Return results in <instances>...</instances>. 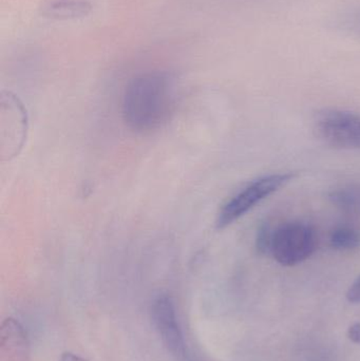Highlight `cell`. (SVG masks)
I'll list each match as a JSON object with an SVG mask.
<instances>
[{"instance_id": "cell-1", "label": "cell", "mask_w": 360, "mask_h": 361, "mask_svg": "<svg viewBox=\"0 0 360 361\" xmlns=\"http://www.w3.org/2000/svg\"><path fill=\"white\" fill-rule=\"evenodd\" d=\"M179 101L180 87L173 74L165 71L139 74L125 88L123 120L135 133H154L173 118Z\"/></svg>"}, {"instance_id": "cell-2", "label": "cell", "mask_w": 360, "mask_h": 361, "mask_svg": "<svg viewBox=\"0 0 360 361\" xmlns=\"http://www.w3.org/2000/svg\"><path fill=\"white\" fill-rule=\"evenodd\" d=\"M317 242L316 233L310 225L285 223L274 231L271 254L279 264L295 267L314 254Z\"/></svg>"}, {"instance_id": "cell-3", "label": "cell", "mask_w": 360, "mask_h": 361, "mask_svg": "<svg viewBox=\"0 0 360 361\" xmlns=\"http://www.w3.org/2000/svg\"><path fill=\"white\" fill-rule=\"evenodd\" d=\"M292 179V173H273L254 180L222 207L217 219L218 228L230 226Z\"/></svg>"}, {"instance_id": "cell-4", "label": "cell", "mask_w": 360, "mask_h": 361, "mask_svg": "<svg viewBox=\"0 0 360 361\" xmlns=\"http://www.w3.org/2000/svg\"><path fill=\"white\" fill-rule=\"evenodd\" d=\"M315 130L332 147L360 150L359 114L347 110H323L317 114Z\"/></svg>"}, {"instance_id": "cell-5", "label": "cell", "mask_w": 360, "mask_h": 361, "mask_svg": "<svg viewBox=\"0 0 360 361\" xmlns=\"http://www.w3.org/2000/svg\"><path fill=\"white\" fill-rule=\"evenodd\" d=\"M151 318L154 328L168 352L177 360H185L187 350L173 299L166 295L154 299L151 305Z\"/></svg>"}, {"instance_id": "cell-6", "label": "cell", "mask_w": 360, "mask_h": 361, "mask_svg": "<svg viewBox=\"0 0 360 361\" xmlns=\"http://www.w3.org/2000/svg\"><path fill=\"white\" fill-rule=\"evenodd\" d=\"M27 331L14 318H6L0 331V361H30Z\"/></svg>"}, {"instance_id": "cell-7", "label": "cell", "mask_w": 360, "mask_h": 361, "mask_svg": "<svg viewBox=\"0 0 360 361\" xmlns=\"http://www.w3.org/2000/svg\"><path fill=\"white\" fill-rule=\"evenodd\" d=\"M38 11L52 20H76L88 17L93 6L89 0H42Z\"/></svg>"}, {"instance_id": "cell-8", "label": "cell", "mask_w": 360, "mask_h": 361, "mask_svg": "<svg viewBox=\"0 0 360 361\" xmlns=\"http://www.w3.org/2000/svg\"><path fill=\"white\" fill-rule=\"evenodd\" d=\"M330 244L334 250H354L359 246V235L354 229L350 228V227H336L330 235Z\"/></svg>"}, {"instance_id": "cell-9", "label": "cell", "mask_w": 360, "mask_h": 361, "mask_svg": "<svg viewBox=\"0 0 360 361\" xmlns=\"http://www.w3.org/2000/svg\"><path fill=\"white\" fill-rule=\"evenodd\" d=\"M330 197L338 207L360 214V187L338 189L333 191Z\"/></svg>"}, {"instance_id": "cell-10", "label": "cell", "mask_w": 360, "mask_h": 361, "mask_svg": "<svg viewBox=\"0 0 360 361\" xmlns=\"http://www.w3.org/2000/svg\"><path fill=\"white\" fill-rule=\"evenodd\" d=\"M337 25L342 31L360 37V8L344 13L338 18Z\"/></svg>"}, {"instance_id": "cell-11", "label": "cell", "mask_w": 360, "mask_h": 361, "mask_svg": "<svg viewBox=\"0 0 360 361\" xmlns=\"http://www.w3.org/2000/svg\"><path fill=\"white\" fill-rule=\"evenodd\" d=\"M273 235L274 231L271 228L270 225H262L258 231L257 238H256V248L259 254H268L271 252L272 247Z\"/></svg>"}, {"instance_id": "cell-12", "label": "cell", "mask_w": 360, "mask_h": 361, "mask_svg": "<svg viewBox=\"0 0 360 361\" xmlns=\"http://www.w3.org/2000/svg\"><path fill=\"white\" fill-rule=\"evenodd\" d=\"M347 299L353 305H360V275L349 288L348 292H347Z\"/></svg>"}, {"instance_id": "cell-13", "label": "cell", "mask_w": 360, "mask_h": 361, "mask_svg": "<svg viewBox=\"0 0 360 361\" xmlns=\"http://www.w3.org/2000/svg\"><path fill=\"white\" fill-rule=\"evenodd\" d=\"M348 337L352 343L360 345V322H355L349 328Z\"/></svg>"}, {"instance_id": "cell-14", "label": "cell", "mask_w": 360, "mask_h": 361, "mask_svg": "<svg viewBox=\"0 0 360 361\" xmlns=\"http://www.w3.org/2000/svg\"><path fill=\"white\" fill-rule=\"evenodd\" d=\"M59 361H87L80 356L75 355V354L71 353V352H66L63 355L61 356V360Z\"/></svg>"}]
</instances>
